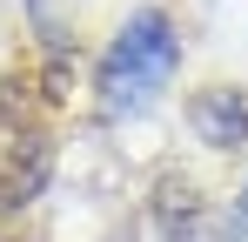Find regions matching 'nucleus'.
I'll list each match as a JSON object with an SVG mask.
<instances>
[{
	"mask_svg": "<svg viewBox=\"0 0 248 242\" xmlns=\"http://www.w3.org/2000/svg\"><path fill=\"white\" fill-rule=\"evenodd\" d=\"M168 68H174L168 20L161 14H134L121 27V40L108 47V61H101V101H108L114 115H134V108H148V101L161 94Z\"/></svg>",
	"mask_w": 248,
	"mask_h": 242,
	"instance_id": "obj_2",
	"label": "nucleus"
},
{
	"mask_svg": "<svg viewBox=\"0 0 248 242\" xmlns=\"http://www.w3.org/2000/svg\"><path fill=\"white\" fill-rule=\"evenodd\" d=\"M54 155V115H47V87L41 81H7L0 87V195L20 202L47 175Z\"/></svg>",
	"mask_w": 248,
	"mask_h": 242,
	"instance_id": "obj_1",
	"label": "nucleus"
},
{
	"mask_svg": "<svg viewBox=\"0 0 248 242\" xmlns=\"http://www.w3.org/2000/svg\"><path fill=\"white\" fill-rule=\"evenodd\" d=\"M195 128L215 135L221 148H235V141L248 135V108L235 101V94H202V101H195Z\"/></svg>",
	"mask_w": 248,
	"mask_h": 242,
	"instance_id": "obj_3",
	"label": "nucleus"
},
{
	"mask_svg": "<svg viewBox=\"0 0 248 242\" xmlns=\"http://www.w3.org/2000/svg\"><path fill=\"white\" fill-rule=\"evenodd\" d=\"M242 236H248V202H242Z\"/></svg>",
	"mask_w": 248,
	"mask_h": 242,
	"instance_id": "obj_4",
	"label": "nucleus"
}]
</instances>
